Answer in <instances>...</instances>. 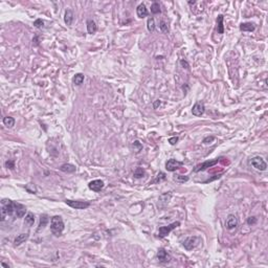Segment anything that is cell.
<instances>
[{
	"instance_id": "obj_1",
	"label": "cell",
	"mask_w": 268,
	"mask_h": 268,
	"mask_svg": "<svg viewBox=\"0 0 268 268\" xmlns=\"http://www.w3.org/2000/svg\"><path fill=\"white\" fill-rule=\"evenodd\" d=\"M13 214H15V202L10 199H3L1 206V220L4 221Z\"/></svg>"
},
{
	"instance_id": "obj_2",
	"label": "cell",
	"mask_w": 268,
	"mask_h": 268,
	"mask_svg": "<svg viewBox=\"0 0 268 268\" xmlns=\"http://www.w3.org/2000/svg\"><path fill=\"white\" fill-rule=\"evenodd\" d=\"M50 230L55 236L59 237L64 230V222L60 216H54L50 220Z\"/></svg>"
},
{
	"instance_id": "obj_3",
	"label": "cell",
	"mask_w": 268,
	"mask_h": 268,
	"mask_svg": "<svg viewBox=\"0 0 268 268\" xmlns=\"http://www.w3.org/2000/svg\"><path fill=\"white\" fill-rule=\"evenodd\" d=\"M249 163L254 167V169L259 170V171H266L267 170V163H265V160L260 156H254L249 160Z\"/></svg>"
},
{
	"instance_id": "obj_4",
	"label": "cell",
	"mask_w": 268,
	"mask_h": 268,
	"mask_svg": "<svg viewBox=\"0 0 268 268\" xmlns=\"http://www.w3.org/2000/svg\"><path fill=\"white\" fill-rule=\"evenodd\" d=\"M200 238L199 237H188L187 239H184L183 242H182V245L183 247L187 249V250H192L195 247H197L200 243Z\"/></svg>"
},
{
	"instance_id": "obj_5",
	"label": "cell",
	"mask_w": 268,
	"mask_h": 268,
	"mask_svg": "<svg viewBox=\"0 0 268 268\" xmlns=\"http://www.w3.org/2000/svg\"><path fill=\"white\" fill-rule=\"evenodd\" d=\"M179 225H180V222L179 221H176V222H173V223L167 225V226L159 227V229H158V237L159 238H164L166 236H168L169 233L172 232V230L175 229L176 227H178Z\"/></svg>"
},
{
	"instance_id": "obj_6",
	"label": "cell",
	"mask_w": 268,
	"mask_h": 268,
	"mask_svg": "<svg viewBox=\"0 0 268 268\" xmlns=\"http://www.w3.org/2000/svg\"><path fill=\"white\" fill-rule=\"evenodd\" d=\"M65 203L67 204L68 206L76 209H85L90 206V202H87V201H76V200H69V199H66Z\"/></svg>"
},
{
	"instance_id": "obj_7",
	"label": "cell",
	"mask_w": 268,
	"mask_h": 268,
	"mask_svg": "<svg viewBox=\"0 0 268 268\" xmlns=\"http://www.w3.org/2000/svg\"><path fill=\"white\" fill-rule=\"evenodd\" d=\"M219 159L216 158L214 159V160H206L204 161V163L198 164V166L195 167V169H194V172H200V171H204V170L208 169V168H212V167L216 166L217 163H218Z\"/></svg>"
},
{
	"instance_id": "obj_8",
	"label": "cell",
	"mask_w": 268,
	"mask_h": 268,
	"mask_svg": "<svg viewBox=\"0 0 268 268\" xmlns=\"http://www.w3.org/2000/svg\"><path fill=\"white\" fill-rule=\"evenodd\" d=\"M172 198V193L171 192H168V193H164V194H161L158 198V204L157 206L160 208H166L167 205L169 204L170 200Z\"/></svg>"
},
{
	"instance_id": "obj_9",
	"label": "cell",
	"mask_w": 268,
	"mask_h": 268,
	"mask_svg": "<svg viewBox=\"0 0 268 268\" xmlns=\"http://www.w3.org/2000/svg\"><path fill=\"white\" fill-rule=\"evenodd\" d=\"M239 225V221H238V218L235 216V215L230 214L227 216L226 218V222H225V226H226L227 229H237Z\"/></svg>"
},
{
	"instance_id": "obj_10",
	"label": "cell",
	"mask_w": 268,
	"mask_h": 268,
	"mask_svg": "<svg viewBox=\"0 0 268 268\" xmlns=\"http://www.w3.org/2000/svg\"><path fill=\"white\" fill-rule=\"evenodd\" d=\"M182 163L181 161H178V160H176V159H169L168 161H167V163H166V169H167V171H169V172H174V171H176V170H178L180 167L182 166Z\"/></svg>"
},
{
	"instance_id": "obj_11",
	"label": "cell",
	"mask_w": 268,
	"mask_h": 268,
	"mask_svg": "<svg viewBox=\"0 0 268 268\" xmlns=\"http://www.w3.org/2000/svg\"><path fill=\"white\" fill-rule=\"evenodd\" d=\"M104 181L103 180H100V179H95V180H92V181L89 182L88 187L89 189L93 192H101L103 189H104Z\"/></svg>"
},
{
	"instance_id": "obj_12",
	"label": "cell",
	"mask_w": 268,
	"mask_h": 268,
	"mask_svg": "<svg viewBox=\"0 0 268 268\" xmlns=\"http://www.w3.org/2000/svg\"><path fill=\"white\" fill-rule=\"evenodd\" d=\"M204 111H205V106H204L203 103H201V102H197L192 108V113L195 116L202 115L204 113Z\"/></svg>"
},
{
	"instance_id": "obj_13",
	"label": "cell",
	"mask_w": 268,
	"mask_h": 268,
	"mask_svg": "<svg viewBox=\"0 0 268 268\" xmlns=\"http://www.w3.org/2000/svg\"><path fill=\"white\" fill-rule=\"evenodd\" d=\"M157 259L160 263H169V262L171 261V256L167 253L166 249L160 248L157 253Z\"/></svg>"
},
{
	"instance_id": "obj_14",
	"label": "cell",
	"mask_w": 268,
	"mask_h": 268,
	"mask_svg": "<svg viewBox=\"0 0 268 268\" xmlns=\"http://www.w3.org/2000/svg\"><path fill=\"white\" fill-rule=\"evenodd\" d=\"M26 213V208L23 204L15 202V216L17 218H22Z\"/></svg>"
},
{
	"instance_id": "obj_15",
	"label": "cell",
	"mask_w": 268,
	"mask_h": 268,
	"mask_svg": "<svg viewBox=\"0 0 268 268\" xmlns=\"http://www.w3.org/2000/svg\"><path fill=\"white\" fill-rule=\"evenodd\" d=\"M136 14H137V17L140 18V19H142V18H145V17H147V16H148V10H147V7H146V5L144 3L139 4L138 6H137Z\"/></svg>"
},
{
	"instance_id": "obj_16",
	"label": "cell",
	"mask_w": 268,
	"mask_h": 268,
	"mask_svg": "<svg viewBox=\"0 0 268 268\" xmlns=\"http://www.w3.org/2000/svg\"><path fill=\"white\" fill-rule=\"evenodd\" d=\"M28 237H30V235H28L27 233H20V235H18L17 237L15 238V240H14V245H15V246H19V245H21V244H22L23 242H25V241L27 240Z\"/></svg>"
},
{
	"instance_id": "obj_17",
	"label": "cell",
	"mask_w": 268,
	"mask_h": 268,
	"mask_svg": "<svg viewBox=\"0 0 268 268\" xmlns=\"http://www.w3.org/2000/svg\"><path fill=\"white\" fill-rule=\"evenodd\" d=\"M97 31V24H95L94 21L91 20V19L87 20V31H88V34L93 35V34H95V31Z\"/></svg>"
},
{
	"instance_id": "obj_18",
	"label": "cell",
	"mask_w": 268,
	"mask_h": 268,
	"mask_svg": "<svg viewBox=\"0 0 268 268\" xmlns=\"http://www.w3.org/2000/svg\"><path fill=\"white\" fill-rule=\"evenodd\" d=\"M240 30L242 31H254V30H256V26H254V23H250V22L241 23Z\"/></svg>"
},
{
	"instance_id": "obj_19",
	"label": "cell",
	"mask_w": 268,
	"mask_h": 268,
	"mask_svg": "<svg viewBox=\"0 0 268 268\" xmlns=\"http://www.w3.org/2000/svg\"><path fill=\"white\" fill-rule=\"evenodd\" d=\"M60 170L62 172H64V173H73L76 171V167L70 163H64L61 166Z\"/></svg>"
},
{
	"instance_id": "obj_20",
	"label": "cell",
	"mask_w": 268,
	"mask_h": 268,
	"mask_svg": "<svg viewBox=\"0 0 268 268\" xmlns=\"http://www.w3.org/2000/svg\"><path fill=\"white\" fill-rule=\"evenodd\" d=\"M223 15H219L218 19H217V31L218 34H223L224 33V25H223Z\"/></svg>"
},
{
	"instance_id": "obj_21",
	"label": "cell",
	"mask_w": 268,
	"mask_h": 268,
	"mask_svg": "<svg viewBox=\"0 0 268 268\" xmlns=\"http://www.w3.org/2000/svg\"><path fill=\"white\" fill-rule=\"evenodd\" d=\"M34 223H35V216H34L33 213H28L25 216L24 225H26L27 227H31V225H34Z\"/></svg>"
},
{
	"instance_id": "obj_22",
	"label": "cell",
	"mask_w": 268,
	"mask_h": 268,
	"mask_svg": "<svg viewBox=\"0 0 268 268\" xmlns=\"http://www.w3.org/2000/svg\"><path fill=\"white\" fill-rule=\"evenodd\" d=\"M73 20V13L71 10H67L65 12V16H64V21L67 25H71Z\"/></svg>"
},
{
	"instance_id": "obj_23",
	"label": "cell",
	"mask_w": 268,
	"mask_h": 268,
	"mask_svg": "<svg viewBox=\"0 0 268 268\" xmlns=\"http://www.w3.org/2000/svg\"><path fill=\"white\" fill-rule=\"evenodd\" d=\"M3 124L7 128H13L15 126V119L12 116H5L3 118Z\"/></svg>"
},
{
	"instance_id": "obj_24",
	"label": "cell",
	"mask_w": 268,
	"mask_h": 268,
	"mask_svg": "<svg viewBox=\"0 0 268 268\" xmlns=\"http://www.w3.org/2000/svg\"><path fill=\"white\" fill-rule=\"evenodd\" d=\"M49 219H48V216L47 215H42L41 218H40V224H39V229L38 230H41L43 229L45 226H46V224L48 223Z\"/></svg>"
},
{
	"instance_id": "obj_25",
	"label": "cell",
	"mask_w": 268,
	"mask_h": 268,
	"mask_svg": "<svg viewBox=\"0 0 268 268\" xmlns=\"http://www.w3.org/2000/svg\"><path fill=\"white\" fill-rule=\"evenodd\" d=\"M83 82H84L83 73H76V75H75V76H73V83H75V85L80 86V85H82Z\"/></svg>"
},
{
	"instance_id": "obj_26",
	"label": "cell",
	"mask_w": 268,
	"mask_h": 268,
	"mask_svg": "<svg viewBox=\"0 0 268 268\" xmlns=\"http://www.w3.org/2000/svg\"><path fill=\"white\" fill-rule=\"evenodd\" d=\"M174 180L178 183H184L189 180V176H185V175H175L174 176Z\"/></svg>"
},
{
	"instance_id": "obj_27",
	"label": "cell",
	"mask_w": 268,
	"mask_h": 268,
	"mask_svg": "<svg viewBox=\"0 0 268 268\" xmlns=\"http://www.w3.org/2000/svg\"><path fill=\"white\" fill-rule=\"evenodd\" d=\"M161 12L160 10V5L157 2H154V3L151 5V13L152 14H159Z\"/></svg>"
},
{
	"instance_id": "obj_28",
	"label": "cell",
	"mask_w": 268,
	"mask_h": 268,
	"mask_svg": "<svg viewBox=\"0 0 268 268\" xmlns=\"http://www.w3.org/2000/svg\"><path fill=\"white\" fill-rule=\"evenodd\" d=\"M147 27L149 31H154V30H155V21H154L153 18H149V19H148Z\"/></svg>"
},
{
	"instance_id": "obj_29",
	"label": "cell",
	"mask_w": 268,
	"mask_h": 268,
	"mask_svg": "<svg viewBox=\"0 0 268 268\" xmlns=\"http://www.w3.org/2000/svg\"><path fill=\"white\" fill-rule=\"evenodd\" d=\"M144 175H145V171L142 168H139L138 167V168L135 169V171H134L135 178H142V177H144Z\"/></svg>"
},
{
	"instance_id": "obj_30",
	"label": "cell",
	"mask_w": 268,
	"mask_h": 268,
	"mask_svg": "<svg viewBox=\"0 0 268 268\" xmlns=\"http://www.w3.org/2000/svg\"><path fill=\"white\" fill-rule=\"evenodd\" d=\"M159 27H160L161 31H163V33H168V31H169L168 23H167L166 21H163V20L160 21V25H159Z\"/></svg>"
},
{
	"instance_id": "obj_31",
	"label": "cell",
	"mask_w": 268,
	"mask_h": 268,
	"mask_svg": "<svg viewBox=\"0 0 268 268\" xmlns=\"http://www.w3.org/2000/svg\"><path fill=\"white\" fill-rule=\"evenodd\" d=\"M34 25H35L37 28H41V27H43L44 22L42 19H37V20H35V22H34Z\"/></svg>"
},
{
	"instance_id": "obj_32",
	"label": "cell",
	"mask_w": 268,
	"mask_h": 268,
	"mask_svg": "<svg viewBox=\"0 0 268 268\" xmlns=\"http://www.w3.org/2000/svg\"><path fill=\"white\" fill-rule=\"evenodd\" d=\"M4 166H5V168L10 169V170H13V169L15 168V163H14V161H13V160H7V161H5Z\"/></svg>"
},
{
	"instance_id": "obj_33",
	"label": "cell",
	"mask_w": 268,
	"mask_h": 268,
	"mask_svg": "<svg viewBox=\"0 0 268 268\" xmlns=\"http://www.w3.org/2000/svg\"><path fill=\"white\" fill-rule=\"evenodd\" d=\"M133 147H134V148H135V147L137 148V149H136V152H139V151L142 149V144H140V142H138V140H135V142H133Z\"/></svg>"
},
{
	"instance_id": "obj_34",
	"label": "cell",
	"mask_w": 268,
	"mask_h": 268,
	"mask_svg": "<svg viewBox=\"0 0 268 268\" xmlns=\"http://www.w3.org/2000/svg\"><path fill=\"white\" fill-rule=\"evenodd\" d=\"M257 221H258V220H257L256 217H249V218L247 219V223H248L249 225H254V224H256V223H257Z\"/></svg>"
},
{
	"instance_id": "obj_35",
	"label": "cell",
	"mask_w": 268,
	"mask_h": 268,
	"mask_svg": "<svg viewBox=\"0 0 268 268\" xmlns=\"http://www.w3.org/2000/svg\"><path fill=\"white\" fill-rule=\"evenodd\" d=\"M214 140H215L214 136H208V137H205V138L203 139V142H204V144H211V142H214Z\"/></svg>"
},
{
	"instance_id": "obj_36",
	"label": "cell",
	"mask_w": 268,
	"mask_h": 268,
	"mask_svg": "<svg viewBox=\"0 0 268 268\" xmlns=\"http://www.w3.org/2000/svg\"><path fill=\"white\" fill-rule=\"evenodd\" d=\"M178 139H179V138H178V137H177V136L171 137V138L169 139V142H170V144H171V145H176V144H177V142H178Z\"/></svg>"
},
{
	"instance_id": "obj_37",
	"label": "cell",
	"mask_w": 268,
	"mask_h": 268,
	"mask_svg": "<svg viewBox=\"0 0 268 268\" xmlns=\"http://www.w3.org/2000/svg\"><path fill=\"white\" fill-rule=\"evenodd\" d=\"M180 64H181V66H182V67H183V68H187V69H189V68H190L189 63H188L185 60H181V61H180Z\"/></svg>"
},
{
	"instance_id": "obj_38",
	"label": "cell",
	"mask_w": 268,
	"mask_h": 268,
	"mask_svg": "<svg viewBox=\"0 0 268 268\" xmlns=\"http://www.w3.org/2000/svg\"><path fill=\"white\" fill-rule=\"evenodd\" d=\"M159 105H160V101H156V102L154 103V108L156 109V108H157Z\"/></svg>"
},
{
	"instance_id": "obj_39",
	"label": "cell",
	"mask_w": 268,
	"mask_h": 268,
	"mask_svg": "<svg viewBox=\"0 0 268 268\" xmlns=\"http://www.w3.org/2000/svg\"><path fill=\"white\" fill-rule=\"evenodd\" d=\"M1 265H2V266H3V267H10L9 265H7V264H5V263H3V262H2V263H1Z\"/></svg>"
}]
</instances>
